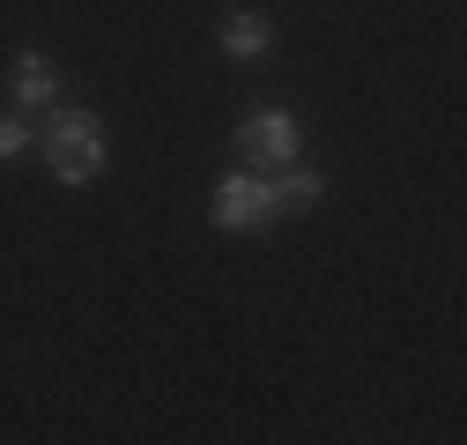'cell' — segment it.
Segmentation results:
<instances>
[{"mask_svg": "<svg viewBox=\"0 0 467 445\" xmlns=\"http://www.w3.org/2000/svg\"><path fill=\"white\" fill-rule=\"evenodd\" d=\"M37 141H45V171L60 186H89L104 171V127L82 104H45V134Z\"/></svg>", "mask_w": 467, "mask_h": 445, "instance_id": "6da1fadb", "label": "cell"}, {"mask_svg": "<svg viewBox=\"0 0 467 445\" xmlns=\"http://www.w3.org/2000/svg\"><path fill=\"white\" fill-rule=\"evenodd\" d=\"M297 119H289L282 104H260L245 111V127H238V156L253 163V171H282V163H297Z\"/></svg>", "mask_w": 467, "mask_h": 445, "instance_id": "7a4b0ae2", "label": "cell"}, {"mask_svg": "<svg viewBox=\"0 0 467 445\" xmlns=\"http://www.w3.org/2000/svg\"><path fill=\"white\" fill-rule=\"evenodd\" d=\"M208 215H215V231H267V222H282L275 201H267V179L253 171V163H245V171H230V179L215 186Z\"/></svg>", "mask_w": 467, "mask_h": 445, "instance_id": "3957f363", "label": "cell"}, {"mask_svg": "<svg viewBox=\"0 0 467 445\" xmlns=\"http://www.w3.org/2000/svg\"><path fill=\"white\" fill-rule=\"evenodd\" d=\"M8 82H16V104H23V111L60 104V67H52V52H37V45H23V52H16Z\"/></svg>", "mask_w": 467, "mask_h": 445, "instance_id": "277c9868", "label": "cell"}, {"mask_svg": "<svg viewBox=\"0 0 467 445\" xmlns=\"http://www.w3.org/2000/svg\"><path fill=\"white\" fill-rule=\"evenodd\" d=\"M223 52H230V60H267V52H275V23L253 16V8H238L223 23Z\"/></svg>", "mask_w": 467, "mask_h": 445, "instance_id": "5b68a950", "label": "cell"}, {"mask_svg": "<svg viewBox=\"0 0 467 445\" xmlns=\"http://www.w3.org/2000/svg\"><path fill=\"white\" fill-rule=\"evenodd\" d=\"M319 193H327V179H319V171H297V163H282V179H267V201H275V215L319 208Z\"/></svg>", "mask_w": 467, "mask_h": 445, "instance_id": "8992f818", "label": "cell"}, {"mask_svg": "<svg viewBox=\"0 0 467 445\" xmlns=\"http://www.w3.org/2000/svg\"><path fill=\"white\" fill-rule=\"evenodd\" d=\"M30 149V119L23 111H0V156H23Z\"/></svg>", "mask_w": 467, "mask_h": 445, "instance_id": "52a82bcc", "label": "cell"}]
</instances>
